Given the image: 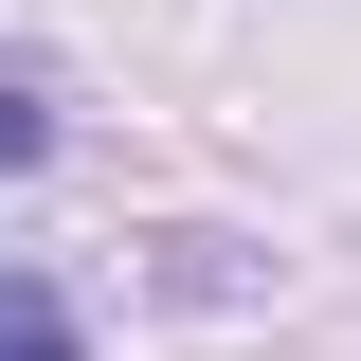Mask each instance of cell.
<instances>
[{"label": "cell", "mask_w": 361, "mask_h": 361, "mask_svg": "<svg viewBox=\"0 0 361 361\" xmlns=\"http://www.w3.org/2000/svg\"><path fill=\"white\" fill-rule=\"evenodd\" d=\"M0 361H90L73 289H54V271H18V253H0Z\"/></svg>", "instance_id": "1"}, {"label": "cell", "mask_w": 361, "mask_h": 361, "mask_svg": "<svg viewBox=\"0 0 361 361\" xmlns=\"http://www.w3.org/2000/svg\"><path fill=\"white\" fill-rule=\"evenodd\" d=\"M54 145V109H37V73H0V163H37Z\"/></svg>", "instance_id": "2"}]
</instances>
